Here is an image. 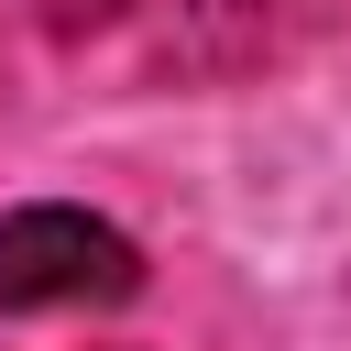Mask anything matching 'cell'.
Returning a JSON list of instances; mask_svg holds the SVG:
<instances>
[{
    "mask_svg": "<svg viewBox=\"0 0 351 351\" xmlns=\"http://www.w3.org/2000/svg\"><path fill=\"white\" fill-rule=\"evenodd\" d=\"M252 11H340V0H252Z\"/></svg>",
    "mask_w": 351,
    "mask_h": 351,
    "instance_id": "cell-2",
    "label": "cell"
},
{
    "mask_svg": "<svg viewBox=\"0 0 351 351\" xmlns=\"http://www.w3.org/2000/svg\"><path fill=\"white\" fill-rule=\"evenodd\" d=\"M143 285V241L99 208L33 197L0 219V318H44V307H121Z\"/></svg>",
    "mask_w": 351,
    "mask_h": 351,
    "instance_id": "cell-1",
    "label": "cell"
}]
</instances>
